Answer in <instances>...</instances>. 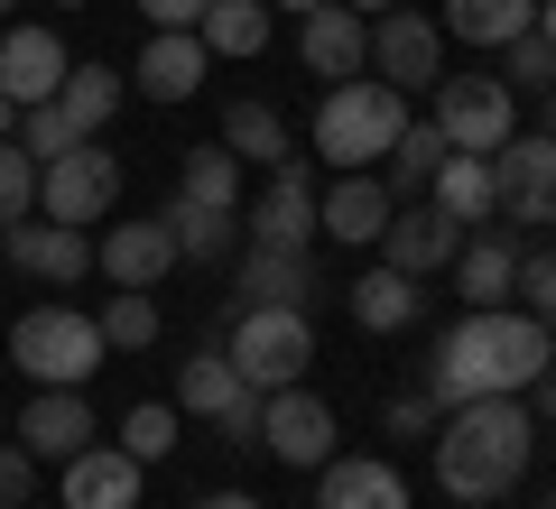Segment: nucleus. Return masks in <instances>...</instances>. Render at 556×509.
I'll return each instance as SVG.
<instances>
[{
	"instance_id": "6ab92c4d",
	"label": "nucleus",
	"mask_w": 556,
	"mask_h": 509,
	"mask_svg": "<svg viewBox=\"0 0 556 509\" xmlns=\"http://www.w3.org/2000/svg\"><path fill=\"white\" fill-rule=\"evenodd\" d=\"M20 445L38 454V463L84 454V445H93V398H84V390H38V398L20 408Z\"/></svg>"
},
{
	"instance_id": "7c9ffc66",
	"label": "nucleus",
	"mask_w": 556,
	"mask_h": 509,
	"mask_svg": "<svg viewBox=\"0 0 556 509\" xmlns=\"http://www.w3.org/2000/svg\"><path fill=\"white\" fill-rule=\"evenodd\" d=\"M241 390H251V380L232 371V353H195V361L177 371V408H186V417H204V427H214V417L232 408Z\"/></svg>"
},
{
	"instance_id": "8fccbe9b",
	"label": "nucleus",
	"mask_w": 556,
	"mask_h": 509,
	"mask_svg": "<svg viewBox=\"0 0 556 509\" xmlns=\"http://www.w3.org/2000/svg\"><path fill=\"white\" fill-rule=\"evenodd\" d=\"M269 10H298V20H306V10H316V0H269Z\"/></svg>"
},
{
	"instance_id": "f8f14e48",
	"label": "nucleus",
	"mask_w": 556,
	"mask_h": 509,
	"mask_svg": "<svg viewBox=\"0 0 556 509\" xmlns=\"http://www.w3.org/2000/svg\"><path fill=\"white\" fill-rule=\"evenodd\" d=\"M241 232H251L260 251H316V177H306L298 157L269 167V195L241 214Z\"/></svg>"
},
{
	"instance_id": "72a5a7b5",
	"label": "nucleus",
	"mask_w": 556,
	"mask_h": 509,
	"mask_svg": "<svg viewBox=\"0 0 556 509\" xmlns=\"http://www.w3.org/2000/svg\"><path fill=\"white\" fill-rule=\"evenodd\" d=\"M93 325H102V353H149V343H159V296H149V288H121Z\"/></svg>"
},
{
	"instance_id": "5701e85b",
	"label": "nucleus",
	"mask_w": 556,
	"mask_h": 509,
	"mask_svg": "<svg viewBox=\"0 0 556 509\" xmlns=\"http://www.w3.org/2000/svg\"><path fill=\"white\" fill-rule=\"evenodd\" d=\"M316 296V251H260L241 241V306H306Z\"/></svg>"
},
{
	"instance_id": "58836bf2",
	"label": "nucleus",
	"mask_w": 556,
	"mask_h": 509,
	"mask_svg": "<svg viewBox=\"0 0 556 509\" xmlns=\"http://www.w3.org/2000/svg\"><path fill=\"white\" fill-rule=\"evenodd\" d=\"M437 398H427V380H417V390H399L390 408H380V427H390V445H427V435H437Z\"/></svg>"
},
{
	"instance_id": "bb28decb",
	"label": "nucleus",
	"mask_w": 556,
	"mask_h": 509,
	"mask_svg": "<svg viewBox=\"0 0 556 509\" xmlns=\"http://www.w3.org/2000/svg\"><path fill=\"white\" fill-rule=\"evenodd\" d=\"M121 102H130V75H121V65H65V84H56V112L75 120L84 139H93Z\"/></svg>"
},
{
	"instance_id": "603ef678",
	"label": "nucleus",
	"mask_w": 556,
	"mask_h": 509,
	"mask_svg": "<svg viewBox=\"0 0 556 509\" xmlns=\"http://www.w3.org/2000/svg\"><path fill=\"white\" fill-rule=\"evenodd\" d=\"M547 130H556V93H547Z\"/></svg>"
},
{
	"instance_id": "c03bdc74",
	"label": "nucleus",
	"mask_w": 556,
	"mask_h": 509,
	"mask_svg": "<svg viewBox=\"0 0 556 509\" xmlns=\"http://www.w3.org/2000/svg\"><path fill=\"white\" fill-rule=\"evenodd\" d=\"M538 417L556 427V353H547V371H538Z\"/></svg>"
},
{
	"instance_id": "ddd939ff",
	"label": "nucleus",
	"mask_w": 556,
	"mask_h": 509,
	"mask_svg": "<svg viewBox=\"0 0 556 509\" xmlns=\"http://www.w3.org/2000/svg\"><path fill=\"white\" fill-rule=\"evenodd\" d=\"M380 251H390V269H399V278H437V269H455V251H464V222L445 214V204L408 195V204L390 214V232H380Z\"/></svg>"
},
{
	"instance_id": "4468645a",
	"label": "nucleus",
	"mask_w": 556,
	"mask_h": 509,
	"mask_svg": "<svg viewBox=\"0 0 556 509\" xmlns=\"http://www.w3.org/2000/svg\"><path fill=\"white\" fill-rule=\"evenodd\" d=\"M204 75H214V56H204L195 28H149V47H139V65H130V93H149V102H195Z\"/></svg>"
},
{
	"instance_id": "e433bc0d",
	"label": "nucleus",
	"mask_w": 556,
	"mask_h": 509,
	"mask_svg": "<svg viewBox=\"0 0 556 509\" xmlns=\"http://www.w3.org/2000/svg\"><path fill=\"white\" fill-rule=\"evenodd\" d=\"M38 214V157L20 139H0V222H28Z\"/></svg>"
},
{
	"instance_id": "ea45409f",
	"label": "nucleus",
	"mask_w": 556,
	"mask_h": 509,
	"mask_svg": "<svg viewBox=\"0 0 556 509\" xmlns=\"http://www.w3.org/2000/svg\"><path fill=\"white\" fill-rule=\"evenodd\" d=\"M510 296L556 333V251H519V288H510Z\"/></svg>"
},
{
	"instance_id": "864d4df0",
	"label": "nucleus",
	"mask_w": 556,
	"mask_h": 509,
	"mask_svg": "<svg viewBox=\"0 0 556 509\" xmlns=\"http://www.w3.org/2000/svg\"><path fill=\"white\" fill-rule=\"evenodd\" d=\"M547 509H556V491H547Z\"/></svg>"
},
{
	"instance_id": "a878e982",
	"label": "nucleus",
	"mask_w": 556,
	"mask_h": 509,
	"mask_svg": "<svg viewBox=\"0 0 556 509\" xmlns=\"http://www.w3.org/2000/svg\"><path fill=\"white\" fill-rule=\"evenodd\" d=\"M417 315H427V296H417V278H399L390 259H380L371 278H353V325L362 333H408Z\"/></svg>"
},
{
	"instance_id": "9b49d317",
	"label": "nucleus",
	"mask_w": 556,
	"mask_h": 509,
	"mask_svg": "<svg viewBox=\"0 0 556 509\" xmlns=\"http://www.w3.org/2000/svg\"><path fill=\"white\" fill-rule=\"evenodd\" d=\"M0 259L28 269V278H47V288H75V278H93V232L28 214V222H0Z\"/></svg>"
},
{
	"instance_id": "9d476101",
	"label": "nucleus",
	"mask_w": 556,
	"mask_h": 509,
	"mask_svg": "<svg viewBox=\"0 0 556 509\" xmlns=\"http://www.w3.org/2000/svg\"><path fill=\"white\" fill-rule=\"evenodd\" d=\"M371 75L390 84V93H427V84L445 75V28L417 20V10H380L371 20Z\"/></svg>"
},
{
	"instance_id": "37998d69",
	"label": "nucleus",
	"mask_w": 556,
	"mask_h": 509,
	"mask_svg": "<svg viewBox=\"0 0 556 509\" xmlns=\"http://www.w3.org/2000/svg\"><path fill=\"white\" fill-rule=\"evenodd\" d=\"M139 10H149V28H195L214 0H139Z\"/></svg>"
},
{
	"instance_id": "f03ea898",
	"label": "nucleus",
	"mask_w": 556,
	"mask_h": 509,
	"mask_svg": "<svg viewBox=\"0 0 556 509\" xmlns=\"http://www.w3.org/2000/svg\"><path fill=\"white\" fill-rule=\"evenodd\" d=\"M427 454H437L445 500L492 509V500H510L519 472H529V454H538V417H529V398H464V408L437 417Z\"/></svg>"
},
{
	"instance_id": "4be33fe9",
	"label": "nucleus",
	"mask_w": 556,
	"mask_h": 509,
	"mask_svg": "<svg viewBox=\"0 0 556 509\" xmlns=\"http://www.w3.org/2000/svg\"><path fill=\"white\" fill-rule=\"evenodd\" d=\"M519 251H529V241H519V222H482V232L455 251L464 296H473V306H510V288H519Z\"/></svg>"
},
{
	"instance_id": "a18cd8bd",
	"label": "nucleus",
	"mask_w": 556,
	"mask_h": 509,
	"mask_svg": "<svg viewBox=\"0 0 556 509\" xmlns=\"http://www.w3.org/2000/svg\"><path fill=\"white\" fill-rule=\"evenodd\" d=\"M195 509H260V500H251V491H204Z\"/></svg>"
},
{
	"instance_id": "473e14b6",
	"label": "nucleus",
	"mask_w": 556,
	"mask_h": 509,
	"mask_svg": "<svg viewBox=\"0 0 556 509\" xmlns=\"http://www.w3.org/2000/svg\"><path fill=\"white\" fill-rule=\"evenodd\" d=\"M177 195L186 204H223V214H241V157L223 149H186V167H177Z\"/></svg>"
},
{
	"instance_id": "39448f33",
	"label": "nucleus",
	"mask_w": 556,
	"mask_h": 509,
	"mask_svg": "<svg viewBox=\"0 0 556 509\" xmlns=\"http://www.w3.org/2000/svg\"><path fill=\"white\" fill-rule=\"evenodd\" d=\"M232 371L251 380V390H288V380L316 371V325H306V306H232Z\"/></svg>"
},
{
	"instance_id": "6e6552de",
	"label": "nucleus",
	"mask_w": 556,
	"mask_h": 509,
	"mask_svg": "<svg viewBox=\"0 0 556 509\" xmlns=\"http://www.w3.org/2000/svg\"><path fill=\"white\" fill-rule=\"evenodd\" d=\"M492 195H501V222H556V130L538 139H501L492 149Z\"/></svg>"
},
{
	"instance_id": "dca6fc26",
	"label": "nucleus",
	"mask_w": 556,
	"mask_h": 509,
	"mask_svg": "<svg viewBox=\"0 0 556 509\" xmlns=\"http://www.w3.org/2000/svg\"><path fill=\"white\" fill-rule=\"evenodd\" d=\"M93 269L112 278V288H159V278L177 269V232H167V214H149V222H112V232L93 241Z\"/></svg>"
},
{
	"instance_id": "c85d7f7f",
	"label": "nucleus",
	"mask_w": 556,
	"mask_h": 509,
	"mask_svg": "<svg viewBox=\"0 0 556 509\" xmlns=\"http://www.w3.org/2000/svg\"><path fill=\"white\" fill-rule=\"evenodd\" d=\"M445 38H464V47H510L519 28H538V0H445Z\"/></svg>"
},
{
	"instance_id": "f257e3e1",
	"label": "nucleus",
	"mask_w": 556,
	"mask_h": 509,
	"mask_svg": "<svg viewBox=\"0 0 556 509\" xmlns=\"http://www.w3.org/2000/svg\"><path fill=\"white\" fill-rule=\"evenodd\" d=\"M547 353H556V333L538 325L529 306H473L464 325H445L437 361H427V398H437V408H464V398H519V390H538Z\"/></svg>"
},
{
	"instance_id": "a19ab883",
	"label": "nucleus",
	"mask_w": 556,
	"mask_h": 509,
	"mask_svg": "<svg viewBox=\"0 0 556 509\" xmlns=\"http://www.w3.org/2000/svg\"><path fill=\"white\" fill-rule=\"evenodd\" d=\"M28 500H38V454L0 445V509H28Z\"/></svg>"
},
{
	"instance_id": "393cba45",
	"label": "nucleus",
	"mask_w": 556,
	"mask_h": 509,
	"mask_svg": "<svg viewBox=\"0 0 556 509\" xmlns=\"http://www.w3.org/2000/svg\"><path fill=\"white\" fill-rule=\"evenodd\" d=\"M167 232H177V259H195V269H223V259L241 251V214H223V204H167Z\"/></svg>"
},
{
	"instance_id": "b1692460",
	"label": "nucleus",
	"mask_w": 556,
	"mask_h": 509,
	"mask_svg": "<svg viewBox=\"0 0 556 509\" xmlns=\"http://www.w3.org/2000/svg\"><path fill=\"white\" fill-rule=\"evenodd\" d=\"M427 204H445L455 222H501V195H492V157H473V149H445V167L427 177Z\"/></svg>"
},
{
	"instance_id": "c9c22d12",
	"label": "nucleus",
	"mask_w": 556,
	"mask_h": 509,
	"mask_svg": "<svg viewBox=\"0 0 556 509\" xmlns=\"http://www.w3.org/2000/svg\"><path fill=\"white\" fill-rule=\"evenodd\" d=\"M501 84H510V93H556V47L538 38V28H519V38L501 47Z\"/></svg>"
},
{
	"instance_id": "2f4dec72",
	"label": "nucleus",
	"mask_w": 556,
	"mask_h": 509,
	"mask_svg": "<svg viewBox=\"0 0 556 509\" xmlns=\"http://www.w3.org/2000/svg\"><path fill=\"white\" fill-rule=\"evenodd\" d=\"M437 167H445V130H437V120H408V130L390 139V177H380V186L408 204V195H427V177H437Z\"/></svg>"
},
{
	"instance_id": "412c9836",
	"label": "nucleus",
	"mask_w": 556,
	"mask_h": 509,
	"mask_svg": "<svg viewBox=\"0 0 556 509\" xmlns=\"http://www.w3.org/2000/svg\"><path fill=\"white\" fill-rule=\"evenodd\" d=\"M139 472L149 463H130L121 445H84V454H65V509H139Z\"/></svg>"
},
{
	"instance_id": "cd10ccee",
	"label": "nucleus",
	"mask_w": 556,
	"mask_h": 509,
	"mask_svg": "<svg viewBox=\"0 0 556 509\" xmlns=\"http://www.w3.org/2000/svg\"><path fill=\"white\" fill-rule=\"evenodd\" d=\"M269 28H278L269 0H214V10L195 20V38H204V56H260Z\"/></svg>"
},
{
	"instance_id": "a211bd4d",
	"label": "nucleus",
	"mask_w": 556,
	"mask_h": 509,
	"mask_svg": "<svg viewBox=\"0 0 556 509\" xmlns=\"http://www.w3.org/2000/svg\"><path fill=\"white\" fill-rule=\"evenodd\" d=\"M390 214H399V195H390V186L371 177V167L334 177V186H325V204H316L325 241H353V251H362V241H380V232H390Z\"/></svg>"
},
{
	"instance_id": "5fc2aeb1",
	"label": "nucleus",
	"mask_w": 556,
	"mask_h": 509,
	"mask_svg": "<svg viewBox=\"0 0 556 509\" xmlns=\"http://www.w3.org/2000/svg\"><path fill=\"white\" fill-rule=\"evenodd\" d=\"M0 10H10V0H0Z\"/></svg>"
},
{
	"instance_id": "aec40b11",
	"label": "nucleus",
	"mask_w": 556,
	"mask_h": 509,
	"mask_svg": "<svg viewBox=\"0 0 556 509\" xmlns=\"http://www.w3.org/2000/svg\"><path fill=\"white\" fill-rule=\"evenodd\" d=\"M316 509H408V482L390 454H325Z\"/></svg>"
},
{
	"instance_id": "de8ad7c7",
	"label": "nucleus",
	"mask_w": 556,
	"mask_h": 509,
	"mask_svg": "<svg viewBox=\"0 0 556 509\" xmlns=\"http://www.w3.org/2000/svg\"><path fill=\"white\" fill-rule=\"evenodd\" d=\"M10 130H20V102H10V93H0V139H10Z\"/></svg>"
},
{
	"instance_id": "f3484780",
	"label": "nucleus",
	"mask_w": 556,
	"mask_h": 509,
	"mask_svg": "<svg viewBox=\"0 0 556 509\" xmlns=\"http://www.w3.org/2000/svg\"><path fill=\"white\" fill-rule=\"evenodd\" d=\"M65 65H75V56H65L56 28H0V93L20 102V112H28V102H56Z\"/></svg>"
},
{
	"instance_id": "4c0bfd02",
	"label": "nucleus",
	"mask_w": 556,
	"mask_h": 509,
	"mask_svg": "<svg viewBox=\"0 0 556 509\" xmlns=\"http://www.w3.org/2000/svg\"><path fill=\"white\" fill-rule=\"evenodd\" d=\"M10 139H20V149H28V157L47 167V157H65V149L84 139V130H75L65 112H56V102H28V112H20V130H10Z\"/></svg>"
},
{
	"instance_id": "3c124183",
	"label": "nucleus",
	"mask_w": 556,
	"mask_h": 509,
	"mask_svg": "<svg viewBox=\"0 0 556 509\" xmlns=\"http://www.w3.org/2000/svg\"><path fill=\"white\" fill-rule=\"evenodd\" d=\"M56 10H93V0H56Z\"/></svg>"
},
{
	"instance_id": "49530a36",
	"label": "nucleus",
	"mask_w": 556,
	"mask_h": 509,
	"mask_svg": "<svg viewBox=\"0 0 556 509\" xmlns=\"http://www.w3.org/2000/svg\"><path fill=\"white\" fill-rule=\"evenodd\" d=\"M538 38H547V47H556V0H538Z\"/></svg>"
},
{
	"instance_id": "09e8293b",
	"label": "nucleus",
	"mask_w": 556,
	"mask_h": 509,
	"mask_svg": "<svg viewBox=\"0 0 556 509\" xmlns=\"http://www.w3.org/2000/svg\"><path fill=\"white\" fill-rule=\"evenodd\" d=\"M343 10H362V20H380V10H399V0H343Z\"/></svg>"
},
{
	"instance_id": "423d86ee",
	"label": "nucleus",
	"mask_w": 556,
	"mask_h": 509,
	"mask_svg": "<svg viewBox=\"0 0 556 509\" xmlns=\"http://www.w3.org/2000/svg\"><path fill=\"white\" fill-rule=\"evenodd\" d=\"M427 102H437V130H445V149H473V157H492L501 139L519 130V93L501 75H437L427 84Z\"/></svg>"
},
{
	"instance_id": "2eb2a0df",
	"label": "nucleus",
	"mask_w": 556,
	"mask_h": 509,
	"mask_svg": "<svg viewBox=\"0 0 556 509\" xmlns=\"http://www.w3.org/2000/svg\"><path fill=\"white\" fill-rule=\"evenodd\" d=\"M298 56H306V75H325V84L362 75V65H371V20L343 10V0H316L298 20Z\"/></svg>"
},
{
	"instance_id": "0eeeda50",
	"label": "nucleus",
	"mask_w": 556,
	"mask_h": 509,
	"mask_svg": "<svg viewBox=\"0 0 556 509\" xmlns=\"http://www.w3.org/2000/svg\"><path fill=\"white\" fill-rule=\"evenodd\" d=\"M112 204H121V157L102 139H75L65 157L38 167V214L47 222H102Z\"/></svg>"
},
{
	"instance_id": "c756f323",
	"label": "nucleus",
	"mask_w": 556,
	"mask_h": 509,
	"mask_svg": "<svg viewBox=\"0 0 556 509\" xmlns=\"http://www.w3.org/2000/svg\"><path fill=\"white\" fill-rule=\"evenodd\" d=\"M223 149H232L241 167H278V157H298V149H288L278 102H232V112H223Z\"/></svg>"
},
{
	"instance_id": "79ce46f5",
	"label": "nucleus",
	"mask_w": 556,
	"mask_h": 509,
	"mask_svg": "<svg viewBox=\"0 0 556 509\" xmlns=\"http://www.w3.org/2000/svg\"><path fill=\"white\" fill-rule=\"evenodd\" d=\"M260 398H269V390H241L232 408L214 417V435H223V445H260Z\"/></svg>"
},
{
	"instance_id": "7ed1b4c3",
	"label": "nucleus",
	"mask_w": 556,
	"mask_h": 509,
	"mask_svg": "<svg viewBox=\"0 0 556 509\" xmlns=\"http://www.w3.org/2000/svg\"><path fill=\"white\" fill-rule=\"evenodd\" d=\"M399 130H408V93H390L380 75H343V84H325V102H316V157L334 167V177L380 167Z\"/></svg>"
},
{
	"instance_id": "f704fd0d",
	"label": "nucleus",
	"mask_w": 556,
	"mask_h": 509,
	"mask_svg": "<svg viewBox=\"0 0 556 509\" xmlns=\"http://www.w3.org/2000/svg\"><path fill=\"white\" fill-rule=\"evenodd\" d=\"M121 454H130V463H167V454H177V408H167V398H139V408L121 417Z\"/></svg>"
},
{
	"instance_id": "1a4fd4ad",
	"label": "nucleus",
	"mask_w": 556,
	"mask_h": 509,
	"mask_svg": "<svg viewBox=\"0 0 556 509\" xmlns=\"http://www.w3.org/2000/svg\"><path fill=\"white\" fill-rule=\"evenodd\" d=\"M260 454H278V463L316 472L325 454H334V408H325L306 380H288V390L260 398Z\"/></svg>"
},
{
	"instance_id": "20e7f679",
	"label": "nucleus",
	"mask_w": 556,
	"mask_h": 509,
	"mask_svg": "<svg viewBox=\"0 0 556 509\" xmlns=\"http://www.w3.org/2000/svg\"><path fill=\"white\" fill-rule=\"evenodd\" d=\"M10 361H20L38 390H84L102 371V325L84 306H28L10 325Z\"/></svg>"
}]
</instances>
